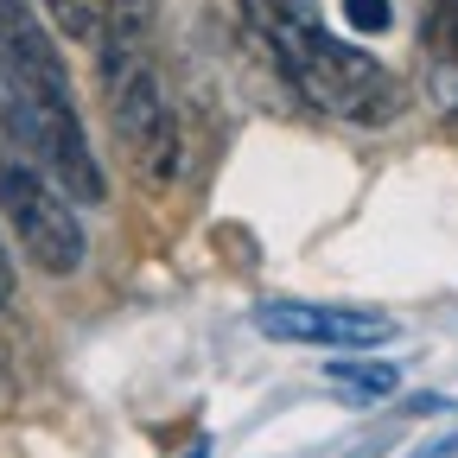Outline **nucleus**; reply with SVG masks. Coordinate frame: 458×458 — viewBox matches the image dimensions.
<instances>
[{
  "instance_id": "f257e3e1",
  "label": "nucleus",
  "mask_w": 458,
  "mask_h": 458,
  "mask_svg": "<svg viewBox=\"0 0 458 458\" xmlns=\"http://www.w3.org/2000/svg\"><path fill=\"white\" fill-rule=\"evenodd\" d=\"M0 108L13 114L20 140L38 153V165L51 172V185L71 204H102L108 198V172L89 147L57 32L26 0H0Z\"/></svg>"
},
{
  "instance_id": "f03ea898",
  "label": "nucleus",
  "mask_w": 458,
  "mask_h": 458,
  "mask_svg": "<svg viewBox=\"0 0 458 458\" xmlns=\"http://www.w3.org/2000/svg\"><path fill=\"white\" fill-rule=\"evenodd\" d=\"M242 20L255 32V45L280 64V77L293 83L318 114L351 128H388L408 108L401 77L369 57L363 45H351L344 32L325 26L318 0H242Z\"/></svg>"
},
{
  "instance_id": "7ed1b4c3",
  "label": "nucleus",
  "mask_w": 458,
  "mask_h": 458,
  "mask_svg": "<svg viewBox=\"0 0 458 458\" xmlns=\"http://www.w3.org/2000/svg\"><path fill=\"white\" fill-rule=\"evenodd\" d=\"M89 45H96V83H102L108 128L122 140L128 165L153 185H172L179 179V122H172L159 57H153V0H122Z\"/></svg>"
},
{
  "instance_id": "20e7f679",
  "label": "nucleus",
  "mask_w": 458,
  "mask_h": 458,
  "mask_svg": "<svg viewBox=\"0 0 458 458\" xmlns=\"http://www.w3.org/2000/svg\"><path fill=\"white\" fill-rule=\"evenodd\" d=\"M0 216L13 223V236L26 249V261L51 280H71L89 255V236L77 223V204L51 185V172L38 165V153L20 140L13 114L0 108Z\"/></svg>"
},
{
  "instance_id": "39448f33",
  "label": "nucleus",
  "mask_w": 458,
  "mask_h": 458,
  "mask_svg": "<svg viewBox=\"0 0 458 458\" xmlns=\"http://www.w3.org/2000/svg\"><path fill=\"white\" fill-rule=\"evenodd\" d=\"M255 331L274 344H312V351H376L401 325L369 306H318V300H261Z\"/></svg>"
},
{
  "instance_id": "423d86ee",
  "label": "nucleus",
  "mask_w": 458,
  "mask_h": 458,
  "mask_svg": "<svg viewBox=\"0 0 458 458\" xmlns=\"http://www.w3.org/2000/svg\"><path fill=\"white\" fill-rule=\"evenodd\" d=\"M420 57H427V89H433L439 114L458 122V0H427Z\"/></svg>"
},
{
  "instance_id": "0eeeda50",
  "label": "nucleus",
  "mask_w": 458,
  "mask_h": 458,
  "mask_svg": "<svg viewBox=\"0 0 458 458\" xmlns=\"http://www.w3.org/2000/svg\"><path fill=\"white\" fill-rule=\"evenodd\" d=\"M325 388L337 394V401H388L394 388H401V369L394 363H325Z\"/></svg>"
},
{
  "instance_id": "6e6552de",
  "label": "nucleus",
  "mask_w": 458,
  "mask_h": 458,
  "mask_svg": "<svg viewBox=\"0 0 458 458\" xmlns=\"http://www.w3.org/2000/svg\"><path fill=\"white\" fill-rule=\"evenodd\" d=\"M26 7H32L38 20H51L64 38H83V45H89V38L102 32V20L122 7V0H26Z\"/></svg>"
},
{
  "instance_id": "1a4fd4ad",
  "label": "nucleus",
  "mask_w": 458,
  "mask_h": 458,
  "mask_svg": "<svg viewBox=\"0 0 458 458\" xmlns=\"http://www.w3.org/2000/svg\"><path fill=\"white\" fill-rule=\"evenodd\" d=\"M344 20H351L357 32H388L394 7H388V0H344Z\"/></svg>"
},
{
  "instance_id": "9d476101",
  "label": "nucleus",
  "mask_w": 458,
  "mask_h": 458,
  "mask_svg": "<svg viewBox=\"0 0 458 458\" xmlns=\"http://www.w3.org/2000/svg\"><path fill=\"white\" fill-rule=\"evenodd\" d=\"M13 300V255H7V242H0V306Z\"/></svg>"
}]
</instances>
